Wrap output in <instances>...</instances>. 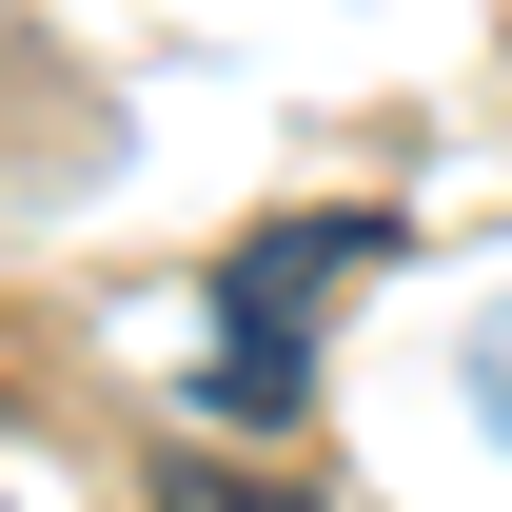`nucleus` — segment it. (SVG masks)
<instances>
[{
	"mask_svg": "<svg viewBox=\"0 0 512 512\" xmlns=\"http://www.w3.org/2000/svg\"><path fill=\"white\" fill-rule=\"evenodd\" d=\"M394 256V217H276V237H237L217 256V414H296V375H316V335H335V296Z\"/></svg>",
	"mask_w": 512,
	"mask_h": 512,
	"instance_id": "obj_1",
	"label": "nucleus"
},
{
	"mask_svg": "<svg viewBox=\"0 0 512 512\" xmlns=\"http://www.w3.org/2000/svg\"><path fill=\"white\" fill-rule=\"evenodd\" d=\"M158 512H316V493H276V473H237V453H158Z\"/></svg>",
	"mask_w": 512,
	"mask_h": 512,
	"instance_id": "obj_2",
	"label": "nucleus"
},
{
	"mask_svg": "<svg viewBox=\"0 0 512 512\" xmlns=\"http://www.w3.org/2000/svg\"><path fill=\"white\" fill-rule=\"evenodd\" d=\"M473 414H493V434H512V296H493V316H473Z\"/></svg>",
	"mask_w": 512,
	"mask_h": 512,
	"instance_id": "obj_3",
	"label": "nucleus"
}]
</instances>
